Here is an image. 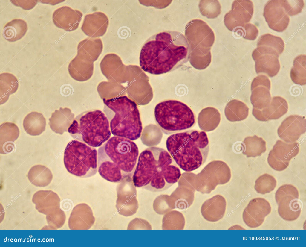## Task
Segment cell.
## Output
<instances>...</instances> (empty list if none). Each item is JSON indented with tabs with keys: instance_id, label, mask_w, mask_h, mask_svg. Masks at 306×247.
Listing matches in <instances>:
<instances>
[{
	"instance_id": "cell-19",
	"label": "cell",
	"mask_w": 306,
	"mask_h": 247,
	"mask_svg": "<svg viewBox=\"0 0 306 247\" xmlns=\"http://www.w3.org/2000/svg\"><path fill=\"white\" fill-rule=\"evenodd\" d=\"M94 221L90 207L86 204H81L73 209L69 218L68 226L71 229H88Z\"/></svg>"
},
{
	"instance_id": "cell-3",
	"label": "cell",
	"mask_w": 306,
	"mask_h": 247,
	"mask_svg": "<svg viewBox=\"0 0 306 247\" xmlns=\"http://www.w3.org/2000/svg\"><path fill=\"white\" fill-rule=\"evenodd\" d=\"M139 150L132 140L114 136L100 146L97 151V170L110 182H119L130 175L136 167Z\"/></svg>"
},
{
	"instance_id": "cell-46",
	"label": "cell",
	"mask_w": 306,
	"mask_h": 247,
	"mask_svg": "<svg viewBox=\"0 0 306 247\" xmlns=\"http://www.w3.org/2000/svg\"><path fill=\"white\" fill-rule=\"evenodd\" d=\"M281 2L286 13L291 16L301 12L304 6L303 0H281Z\"/></svg>"
},
{
	"instance_id": "cell-20",
	"label": "cell",
	"mask_w": 306,
	"mask_h": 247,
	"mask_svg": "<svg viewBox=\"0 0 306 247\" xmlns=\"http://www.w3.org/2000/svg\"><path fill=\"white\" fill-rule=\"evenodd\" d=\"M60 199L51 190H41L33 195L32 201L40 213L48 215L60 208Z\"/></svg>"
},
{
	"instance_id": "cell-17",
	"label": "cell",
	"mask_w": 306,
	"mask_h": 247,
	"mask_svg": "<svg viewBox=\"0 0 306 247\" xmlns=\"http://www.w3.org/2000/svg\"><path fill=\"white\" fill-rule=\"evenodd\" d=\"M108 24L107 16L102 12H97L85 16L81 28L86 35L95 38L105 34Z\"/></svg>"
},
{
	"instance_id": "cell-35",
	"label": "cell",
	"mask_w": 306,
	"mask_h": 247,
	"mask_svg": "<svg viewBox=\"0 0 306 247\" xmlns=\"http://www.w3.org/2000/svg\"><path fill=\"white\" fill-rule=\"evenodd\" d=\"M244 142L245 150L243 154L248 157L260 156L266 150V142L256 135L246 137Z\"/></svg>"
},
{
	"instance_id": "cell-39",
	"label": "cell",
	"mask_w": 306,
	"mask_h": 247,
	"mask_svg": "<svg viewBox=\"0 0 306 247\" xmlns=\"http://www.w3.org/2000/svg\"><path fill=\"white\" fill-rule=\"evenodd\" d=\"M121 64V59L117 55L115 54L110 53L106 55L104 57L100 62V66L101 71L105 75L107 73H109L108 74L114 73L112 80L114 81L115 73L118 71Z\"/></svg>"
},
{
	"instance_id": "cell-37",
	"label": "cell",
	"mask_w": 306,
	"mask_h": 247,
	"mask_svg": "<svg viewBox=\"0 0 306 247\" xmlns=\"http://www.w3.org/2000/svg\"><path fill=\"white\" fill-rule=\"evenodd\" d=\"M306 55L301 54L294 59L290 72V76L295 84L301 85L306 84Z\"/></svg>"
},
{
	"instance_id": "cell-22",
	"label": "cell",
	"mask_w": 306,
	"mask_h": 247,
	"mask_svg": "<svg viewBox=\"0 0 306 247\" xmlns=\"http://www.w3.org/2000/svg\"><path fill=\"white\" fill-rule=\"evenodd\" d=\"M278 204V213L283 219L293 221L300 216L302 204L299 198L287 197L281 199Z\"/></svg>"
},
{
	"instance_id": "cell-8",
	"label": "cell",
	"mask_w": 306,
	"mask_h": 247,
	"mask_svg": "<svg viewBox=\"0 0 306 247\" xmlns=\"http://www.w3.org/2000/svg\"><path fill=\"white\" fill-rule=\"evenodd\" d=\"M64 163L70 173L81 178L91 177L97 171V151L94 147L73 140L65 148Z\"/></svg>"
},
{
	"instance_id": "cell-29",
	"label": "cell",
	"mask_w": 306,
	"mask_h": 247,
	"mask_svg": "<svg viewBox=\"0 0 306 247\" xmlns=\"http://www.w3.org/2000/svg\"><path fill=\"white\" fill-rule=\"evenodd\" d=\"M211 49L189 48L188 58L192 66L198 70L207 68L211 61Z\"/></svg>"
},
{
	"instance_id": "cell-43",
	"label": "cell",
	"mask_w": 306,
	"mask_h": 247,
	"mask_svg": "<svg viewBox=\"0 0 306 247\" xmlns=\"http://www.w3.org/2000/svg\"><path fill=\"white\" fill-rule=\"evenodd\" d=\"M46 219L49 228L56 229L64 224L66 216L64 212L60 208L54 212L46 215Z\"/></svg>"
},
{
	"instance_id": "cell-40",
	"label": "cell",
	"mask_w": 306,
	"mask_h": 247,
	"mask_svg": "<svg viewBox=\"0 0 306 247\" xmlns=\"http://www.w3.org/2000/svg\"><path fill=\"white\" fill-rule=\"evenodd\" d=\"M257 46H261L273 50L280 55L284 51V44L281 37L267 34L261 36L258 39Z\"/></svg>"
},
{
	"instance_id": "cell-32",
	"label": "cell",
	"mask_w": 306,
	"mask_h": 247,
	"mask_svg": "<svg viewBox=\"0 0 306 247\" xmlns=\"http://www.w3.org/2000/svg\"><path fill=\"white\" fill-rule=\"evenodd\" d=\"M221 119V114L217 109L208 107L203 109L199 113L198 122L202 129L209 130L218 125Z\"/></svg>"
},
{
	"instance_id": "cell-15",
	"label": "cell",
	"mask_w": 306,
	"mask_h": 247,
	"mask_svg": "<svg viewBox=\"0 0 306 247\" xmlns=\"http://www.w3.org/2000/svg\"><path fill=\"white\" fill-rule=\"evenodd\" d=\"M306 131V120L303 116L290 115L281 122L277 130L279 137L287 143L296 142Z\"/></svg>"
},
{
	"instance_id": "cell-48",
	"label": "cell",
	"mask_w": 306,
	"mask_h": 247,
	"mask_svg": "<svg viewBox=\"0 0 306 247\" xmlns=\"http://www.w3.org/2000/svg\"><path fill=\"white\" fill-rule=\"evenodd\" d=\"M151 225L146 221L139 218L132 220L129 224L127 229H152Z\"/></svg>"
},
{
	"instance_id": "cell-4",
	"label": "cell",
	"mask_w": 306,
	"mask_h": 247,
	"mask_svg": "<svg viewBox=\"0 0 306 247\" xmlns=\"http://www.w3.org/2000/svg\"><path fill=\"white\" fill-rule=\"evenodd\" d=\"M168 152L178 166L186 172L200 167L205 162L209 149L204 131L189 130L172 134L167 139Z\"/></svg>"
},
{
	"instance_id": "cell-10",
	"label": "cell",
	"mask_w": 306,
	"mask_h": 247,
	"mask_svg": "<svg viewBox=\"0 0 306 247\" xmlns=\"http://www.w3.org/2000/svg\"><path fill=\"white\" fill-rule=\"evenodd\" d=\"M299 150L298 143H287L278 140L269 152L268 163L274 170H283L288 167L291 159L297 155Z\"/></svg>"
},
{
	"instance_id": "cell-24",
	"label": "cell",
	"mask_w": 306,
	"mask_h": 247,
	"mask_svg": "<svg viewBox=\"0 0 306 247\" xmlns=\"http://www.w3.org/2000/svg\"><path fill=\"white\" fill-rule=\"evenodd\" d=\"M103 44L100 38H87L80 42L77 48L78 54L83 56L93 62L101 54Z\"/></svg>"
},
{
	"instance_id": "cell-16",
	"label": "cell",
	"mask_w": 306,
	"mask_h": 247,
	"mask_svg": "<svg viewBox=\"0 0 306 247\" xmlns=\"http://www.w3.org/2000/svg\"><path fill=\"white\" fill-rule=\"evenodd\" d=\"M82 16V13L79 10L65 6L54 11L52 19L56 27L70 31L78 28Z\"/></svg>"
},
{
	"instance_id": "cell-28",
	"label": "cell",
	"mask_w": 306,
	"mask_h": 247,
	"mask_svg": "<svg viewBox=\"0 0 306 247\" xmlns=\"http://www.w3.org/2000/svg\"><path fill=\"white\" fill-rule=\"evenodd\" d=\"M19 131L18 126L14 123L6 122L0 126V152L3 153L5 148H9L12 151L13 145L19 137Z\"/></svg>"
},
{
	"instance_id": "cell-21",
	"label": "cell",
	"mask_w": 306,
	"mask_h": 247,
	"mask_svg": "<svg viewBox=\"0 0 306 247\" xmlns=\"http://www.w3.org/2000/svg\"><path fill=\"white\" fill-rule=\"evenodd\" d=\"M216 195L206 201L201 208L202 216L211 222L217 221L223 217L226 209V202L222 196Z\"/></svg>"
},
{
	"instance_id": "cell-5",
	"label": "cell",
	"mask_w": 306,
	"mask_h": 247,
	"mask_svg": "<svg viewBox=\"0 0 306 247\" xmlns=\"http://www.w3.org/2000/svg\"><path fill=\"white\" fill-rule=\"evenodd\" d=\"M103 101L115 112L110 123L112 134L132 141L139 138L143 127L136 103L125 96L104 99Z\"/></svg>"
},
{
	"instance_id": "cell-14",
	"label": "cell",
	"mask_w": 306,
	"mask_h": 247,
	"mask_svg": "<svg viewBox=\"0 0 306 247\" xmlns=\"http://www.w3.org/2000/svg\"><path fill=\"white\" fill-rule=\"evenodd\" d=\"M263 15L270 28L279 32L286 29L290 18L283 8L280 0H271L266 4Z\"/></svg>"
},
{
	"instance_id": "cell-44",
	"label": "cell",
	"mask_w": 306,
	"mask_h": 247,
	"mask_svg": "<svg viewBox=\"0 0 306 247\" xmlns=\"http://www.w3.org/2000/svg\"><path fill=\"white\" fill-rule=\"evenodd\" d=\"M154 210L157 214L164 215L172 210L169 199V196L161 195L154 200L153 204Z\"/></svg>"
},
{
	"instance_id": "cell-42",
	"label": "cell",
	"mask_w": 306,
	"mask_h": 247,
	"mask_svg": "<svg viewBox=\"0 0 306 247\" xmlns=\"http://www.w3.org/2000/svg\"><path fill=\"white\" fill-rule=\"evenodd\" d=\"M199 7L202 15L208 19L215 18L221 13V6L218 0H201Z\"/></svg>"
},
{
	"instance_id": "cell-36",
	"label": "cell",
	"mask_w": 306,
	"mask_h": 247,
	"mask_svg": "<svg viewBox=\"0 0 306 247\" xmlns=\"http://www.w3.org/2000/svg\"><path fill=\"white\" fill-rule=\"evenodd\" d=\"M270 90L264 86H259L251 91L250 100L253 108L261 110L269 105L272 99Z\"/></svg>"
},
{
	"instance_id": "cell-23",
	"label": "cell",
	"mask_w": 306,
	"mask_h": 247,
	"mask_svg": "<svg viewBox=\"0 0 306 247\" xmlns=\"http://www.w3.org/2000/svg\"><path fill=\"white\" fill-rule=\"evenodd\" d=\"M73 117L70 109L61 107L52 113L49 119V124L53 131L62 134L68 130Z\"/></svg>"
},
{
	"instance_id": "cell-7",
	"label": "cell",
	"mask_w": 306,
	"mask_h": 247,
	"mask_svg": "<svg viewBox=\"0 0 306 247\" xmlns=\"http://www.w3.org/2000/svg\"><path fill=\"white\" fill-rule=\"evenodd\" d=\"M155 120L164 133L169 134L192 127L195 122L192 110L187 105L176 100L163 101L154 109Z\"/></svg>"
},
{
	"instance_id": "cell-11",
	"label": "cell",
	"mask_w": 306,
	"mask_h": 247,
	"mask_svg": "<svg viewBox=\"0 0 306 247\" xmlns=\"http://www.w3.org/2000/svg\"><path fill=\"white\" fill-rule=\"evenodd\" d=\"M253 11V4L251 1L235 0L231 10L224 16V22L225 26L231 31L243 27L250 21Z\"/></svg>"
},
{
	"instance_id": "cell-45",
	"label": "cell",
	"mask_w": 306,
	"mask_h": 247,
	"mask_svg": "<svg viewBox=\"0 0 306 247\" xmlns=\"http://www.w3.org/2000/svg\"><path fill=\"white\" fill-rule=\"evenodd\" d=\"M299 192L297 189L290 184H285L280 186L277 190L275 198L277 204L284 198L290 196L299 198Z\"/></svg>"
},
{
	"instance_id": "cell-6",
	"label": "cell",
	"mask_w": 306,
	"mask_h": 247,
	"mask_svg": "<svg viewBox=\"0 0 306 247\" xmlns=\"http://www.w3.org/2000/svg\"><path fill=\"white\" fill-rule=\"evenodd\" d=\"M68 131L75 140L94 148L107 141L111 133L108 118L99 110L89 112L73 120Z\"/></svg>"
},
{
	"instance_id": "cell-47",
	"label": "cell",
	"mask_w": 306,
	"mask_h": 247,
	"mask_svg": "<svg viewBox=\"0 0 306 247\" xmlns=\"http://www.w3.org/2000/svg\"><path fill=\"white\" fill-rule=\"evenodd\" d=\"M242 36L243 37L249 40H254L256 38L258 34V30L256 26L250 23L245 24L243 27L236 29L235 31Z\"/></svg>"
},
{
	"instance_id": "cell-18",
	"label": "cell",
	"mask_w": 306,
	"mask_h": 247,
	"mask_svg": "<svg viewBox=\"0 0 306 247\" xmlns=\"http://www.w3.org/2000/svg\"><path fill=\"white\" fill-rule=\"evenodd\" d=\"M288 104L286 100L279 96L273 97L269 105L261 110L253 108L252 114L258 120L267 121L277 119L287 112Z\"/></svg>"
},
{
	"instance_id": "cell-41",
	"label": "cell",
	"mask_w": 306,
	"mask_h": 247,
	"mask_svg": "<svg viewBox=\"0 0 306 247\" xmlns=\"http://www.w3.org/2000/svg\"><path fill=\"white\" fill-rule=\"evenodd\" d=\"M276 184V181L273 176L264 174L256 180L254 189L257 193L264 194L273 191Z\"/></svg>"
},
{
	"instance_id": "cell-13",
	"label": "cell",
	"mask_w": 306,
	"mask_h": 247,
	"mask_svg": "<svg viewBox=\"0 0 306 247\" xmlns=\"http://www.w3.org/2000/svg\"><path fill=\"white\" fill-rule=\"evenodd\" d=\"M271 211L270 204L266 200L261 198H253L250 201L243 211V221L250 228L259 227Z\"/></svg>"
},
{
	"instance_id": "cell-30",
	"label": "cell",
	"mask_w": 306,
	"mask_h": 247,
	"mask_svg": "<svg viewBox=\"0 0 306 247\" xmlns=\"http://www.w3.org/2000/svg\"><path fill=\"white\" fill-rule=\"evenodd\" d=\"M53 175L47 167L40 165L33 166L27 174L28 178L33 184L40 187L46 186L51 182Z\"/></svg>"
},
{
	"instance_id": "cell-1",
	"label": "cell",
	"mask_w": 306,
	"mask_h": 247,
	"mask_svg": "<svg viewBox=\"0 0 306 247\" xmlns=\"http://www.w3.org/2000/svg\"><path fill=\"white\" fill-rule=\"evenodd\" d=\"M189 45L181 33L166 31L149 37L141 49L140 65L144 71L152 74L166 73L185 59Z\"/></svg>"
},
{
	"instance_id": "cell-33",
	"label": "cell",
	"mask_w": 306,
	"mask_h": 247,
	"mask_svg": "<svg viewBox=\"0 0 306 247\" xmlns=\"http://www.w3.org/2000/svg\"><path fill=\"white\" fill-rule=\"evenodd\" d=\"M19 84L17 78L13 74L3 73L0 75V104L6 102L9 95L16 92Z\"/></svg>"
},
{
	"instance_id": "cell-25",
	"label": "cell",
	"mask_w": 306,
	"mask_h": 247,
	"mask_svg": "<svg viewBox=\"0 0 306 247\" xmlns=\"http://www.w3.org/2000/svg\"><path fill=\"white\" fill-rule=\"evenodd\" d=\"M193 191L182 186L177 188L169 196L172 209L183 210L192 204L194 198Z\"/></svg>"
},
{
	"instance_id": "cell-2",
	"label": "cell",
	"mask_w": 306,
	"mask_h": 247,
	"mask_svg": "<svg viewBox=\"0 0 306 247\" xmlns=\"http://www.w3.org/2000/svg\"><path fill=\"white\" fill-rule=\"evenodd\" d=\"M181 176L178 166L169 153L155 146L140 154L132 178L136 187L156 192L169 189Z\"/></svg>"
},
{
	"instance_id": "cell-31",
	"label": "cell",
	"mask_w": 306,
	"mask_h": 247,
	"mask_svg": "<svg viewBox=\"0 0 306 247\" xmlns=\"http://www.w3.org/2000/svg\"><path fill=\"white\" fill-rule=\"evenodd\" d=\"M249 108L243 102L234 99L226 105L224 113L227 119L231 122L239 121L246 119L249 114Z\"/></svg>"
},
{
	"instance_id": "cell-12",
	"label": "cell",
	"mask_w": 306,
	"mask_h": 247,
	"mask_svg": "<svg viewBox=\"0 0 306 247\" xmlns=\"http://www.w3.org/2000/svg\"><path fill=\"white\" fill-rule=\"evenodd\" d=\"M279 55L276 51L266 48L258 46L253 51L252 57L255 62V69L257 74L264 73L270 77L279 72L280 65Z\"/></svg>"
},
{
	"instance_id": "cell-38",
	"label": "cell",
	"mask_w": 306,
	"mask_h": 247,
	"mask_svg": "<svg viewBox=\"0 0 306 247\" xmlns=\"http://www.w3.org/2000/svg\"><path fill=\"white\" fill-rule=\"evenodd\" d=\"M94 62L82 55L78 54L70 62L68 70L71 76L74 73L78 75L79 73H92L94 69Z\"/></svg>"
},
{
	"instance_id": "cell-27",
	"label": "cell",
	"mask_w": 306,
	"mask_h": 247,
	"mask_svg": "<svg viewBox=\"0 0 306 247\" xmlns=\"http://www.w3.org/2000/svg\"><path fill=\"white\" fill-rule=\"evenodd\" d=\"M46 120L43 115L37 112H32L25 118L23 126L26 132L32 136L41 134L45 129Z\"/></svg>"
},
{
	"instance_id": "cell-26",
	"label": "cell",
	"mask_w": 306,
	"mask_h": 247,
	"mask_svg": "<svg viewBox=\"0 0 306 247\" xmlns=\"http://www.w3.org/2000/svg\"><path fill=\"white\" fill-rule=\"evenodd\" d=\"M28 29L27 24L24 20L15 19L7 23L2 31L3 37L10 42H14L21 39Z\"/></svg>"
},
{
	"instance_id": "cell-34",
	"label": "cell",
	"mask_w": 306,
	"mask_h": 247,
	"mask_svg": "<svg viewBox=\"0 0 306 247\" xmlns=\"http://www.w3.org/2000/svg\"><path fill=\"white\" fill-rule=\"evenodd\" d=\"M132 175L124 177L119 182L117 188L116 204L137 198V190L132 178Z\"/></svg>"
},
{
	"instance_id": "cell-49",
	"label": "cell",
	"mask_w": 306,
	"mask_h": 247,
	"mask_svg": "<svg viewBox=\"0 0 306 247\" xmlns=\"http://www.w3.org/2000/svg\"><path fill=\"white\" fill-rule=\"evenodd\" d=\"M259 86H264L270 90V81L267 76L264 75H259L255 78L251 84V91L255 87Z\"/></svg>"
},
{
	"instance_id": "cell-9",
	"label": "cell",
	"mask_w": 306,
	"mask_h": 247,
	"mask_svg": "<svg viewBox=\"0 0 306 247\" xmlns=\"http://www.w3.org/2000/svg\"><path fill=\"white\" fill-rule=\"evenodd\" d=\"M185 28V36L189 48L211 49L215 37L213 31L206 22L199 19L192 20Z\"/></svg>"
}]
</instances>
